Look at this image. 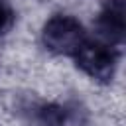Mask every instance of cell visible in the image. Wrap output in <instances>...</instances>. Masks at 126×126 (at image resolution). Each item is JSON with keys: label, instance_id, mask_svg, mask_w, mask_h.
<instances>
[{"label": "cell", "instance_id": "obj_3", "mask_svg": "<svg viewBox=\"0 0 126 126\" xmlns=\"http://www.w3.org/2000/svg\"><path fill=\"white\" fill-rule=\"evenodd\" d=\"M126 4L124 0H106L98 20H96V28H98V35L102 41L110 43V45H118L124 41V30H126Z\"/></svg>", "mask_w": 126, "mask_h": 126}, {"label": "cell", "instance_id": "obj_5", "mask_svg": "<svg viewBox=\"0 0 126 126\" xmlns=\"http://www.w3.org/2000/svg\"><path fill=\"white\" fill-rule=\"evenodd\" d=\"M14 20H16L14 10L8 6V2H6V0H0V35H4L6 32H10V30H12Z\"/></svg>", "mask_w": 126, "mask_h": 126}, {"label": "cell", "instance_id": "obj_2", "mask_svg": "<svg viewBox=\"0 0 126 126\" xmlns=\"http://www.w3.org/2000/svg\"><path fill=\"white\" fill-rule=\"evenodd\" d=\"M87 39L83 26L71 16H53L43 26V43L49 51L59 55H75Z\"/></svg>", "mask_w": 126, "mask_h": 126}, {"label": "cell", "instance_id": "obj_4", "mask_svg": "<svg viewBox=\"0 0 126 126\" xmlns=\"http://www.w3.org/2000/svg\"><path fill=\"white\" fill-rule=\"evenodd\" d=\"M37 126H71L73 112L61 104H43L35 112Z\"/></svg>", "mask_w": 126, "mask_h": 126}, {"label": "cell", "instance_id": "obj_1", "mask_svg": "<svg viewBox=\"0 0 126 126\" xmlns=\"http://www.w3.org/2000/svg\"><path fill=\"white\" fill-rule=\"evenodd\" d=\"M77 65L96 81H110L116 71L118 55L114 51V45L102 41V39H85L83 45L73 55Z\"/></svg>", "mask_w": 126, "mask_h": 126}]
</instances>
